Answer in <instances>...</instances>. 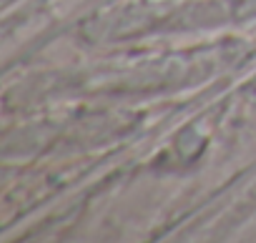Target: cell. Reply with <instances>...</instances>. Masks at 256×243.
<instances>
[{
    "label": "cell",
    "instance_id": "1",
    "mask_svg": "<svg viewBox=\"0 0 256 243\" xmlns=\"http://www.w3.org/2000/svg\"><path fill=\"white\" fill-rule=\"evenodd\" d=\"M236 110H238V115L244 118V123H251V126L256 128V75H254L244 88H238Z\"/></svg>",
    "mask_w": 256,
    "mask_h": 243
}]
</instances>
